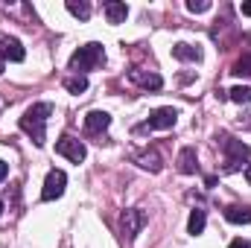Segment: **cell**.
Returning a JSON list of instances; mask_svg holds the SVG:
<instances>
[{"instance_id":"obj_1","label":"cell","mask_w":251,"mask_h":248,"mask_svg":"<svg viewBox=\"0 0 251 248\" xmlns=\"http://www.w3.org/2000/svg\"><path fill=\"white\" fill-rule=\"evenodd\" d=\"M53 114V105L50 102H35L32 108H26L24 111V117H21V128L32 137V143L35 146H44V125H47V117Z\"/></svg>"},{"instance_id":"obj_2","label":"cell","mask_w":251,"mask_h":248,"mask_svg":"<svg viewBox=\"0 0 251 248\" xmlns=\"http://www.w3.org/2000/svg\"><path fill=\"white\" fill-rule=\"evenodd\" d=\"M102 62H105V50H102L100 44H85V47H79V50L70 56V70L88 73V70L100 67Z\"/></svg>"},{"instance_id":"obj_3","label":"cell","mask_w":251,"mask_h":248,"mask_svg":"<svg viewBox=\"0 0 251 248\" xmlns=\"http://www.w3.org/2000/svg\"><path fill=\"white\" fill-rule=\"evenodd\" d=\"M222 149H225V173H237L243 170V164L249 161L251 149L243 140H234V137H225L222 140Z\"/></svg>"},{"instance_id":"obj_4","label":"cell","mask_w":251,"mask_h":248,"mask_svg":"<svg viewBox=\"0 0 251 248\" xmlns=\"http://www.w3.org/2000/svg\"><path fill=\"white\" fill-rule=\"evenodd\" d=\"M56 152H59V155H64L67 161H73V164H82V161H85V155H88L85 143H82V140H76V137H70V134L59 137Z\"/></svg>"},{"instance_id":"obj_5","label":"cell","mask_w":251,"mask_h":248,"mask_svg":"<svg viewBox=\"0 0 251 248\" xmlns=\"http://www.w3.org/2000/svg\"><path fill=\"white\" fill-rule=\"evenodd\" d=\"M64 184H67V175H64L62 170H50V173H47V178H44L41 198H44V201H53V198H59V196L64 193Z\"/></svg>"},{"instance_id":"obj_6","label":"cell","mask_w":251,"mask_h":248,"mask_svg":"<svg viewBox=\"0 0 251 248\" xmlns=\"http://www.w3.org/2000/svg\"><path fill=\"white\" fill-rule=\"evenodd\" d=\"M178 120V111L176 108H170V105H164V108H155L152 114H149V120L143 128H173Z\"/></svg>"},{"instance_id":"obj_7","label":"cell","mask_w":251,"mask_h":248,"mask_svg":"<svg viewBox=\"0 0 251 248\" xmlns=\"http://www.w3.org/2000/svg\"><path fill=\"white\" fill-rule=\"evenodd\" d=\"M143 222H146V216H143V210H137V207H131V210H126L123 216H120V225H123V234L128 240H134L137 234H140V228H143Z\"/></svg>"},{"instance_id":"obj_8","label":"cell","mask_w":251,"mask_h":248,"mask_svg":"<svg viewBox=\"0 0 251 248\" xmlns=\"http://www.w3.org/2000/svg\"><path fill=\"white\" fill-rule=\"evenodd\" d=\"M108 125H111V117L105 111H88V117H85V131L88 134H102Z\"/></svg>"},{"instance_id":"obj_9","label":"cell","mask_w":251,"mask_h":248,"mask_svg":"<svg viewBox=\"0 0 251 248\" xmlns=\"http://www.w3.org/2000/svg\"><path fill=\"white\" fill-rule=\"evenodd\" d=\"M196 170H199V155H196V149H193V146H184V149L178 152V173L193 175Z\"/></svg>"},{"instance_id":"obj_10","label":"cell","mask_w":251,"mask_h":248,"mask_svg":"<svg viewBox=\"0 0 251 248\" xmlns=\"http://www.w3.org/2000/svg\"><path fill=\"white\" fill-rule=\"evenodd\" d=\"M128 79L131 82H137L140 88H146V91H158L161 85H164V79L158 76V73H143V70H131L128 73Z\"/></svg>"},{"instance_id":"obj_11","label":"cell","mask_w":251,"mask_h":248,"mask_svg":"<svg viewBox=\"0 0 251 248\" xmlns=\"http://www.w3.org/2000/svg\"><path fill=\"white\" fill-rule=\"evenodd\" d=\"M225 219L231 225H249L251 222V207H243V204H228L225 207Z\"/></svg>"},{"instance_id":"obj_12","label":"cell","mask_w":251,"mask_h":248,"mask_svg":"<svg viewBox=\"0 0 251 248\" xmlns=\"http://www.w3.org/2000/svg\"><path fill=\"white\" fill-rule=\"evenodd\" d=\"M0 44H3V59H9V62H24V59H26L24 44H21L18 38H3Z\"/></svg>"},{"instance_id":"obj_13","label":"cell","mask_w":251,"mask_h":248,"mask_svg":"<svg viewBox=\"0 0 251 248\" xmlns=\"http://www.w3.org/2000/svg\"><path fill=\"white\" fill-rule=\"evenodd\" d=\"M173 56H176L178 62H199V59H201V50L181 41V44H173Z\"/></svg>"},{"instance_id":"obj_14","label":"cell","mask_w":251,"mask_h":248,"mask_svg":"<svg viewBox=\"0 0 251 248\" xmlns=\"http://www.w3.org/2000/svg\"><path fill=\"white\" fill-rule=\"evenodd\" d=\"M126 15H128V6H126V3H117V0H108V3H105V18H108V24H123Z\"/></svg>"},{"instance_id":"obj_15","label":"cell","mask_w":251,"mask_h":248,"mask_svg":"<svg viewBox=\"0 0 251 248\" xmlns=\"http://www.w3.org/2000/svg\"><path fill=\"white\" fill-rule=\"evenodd\" d=\"M204 225H207V216H204V210H199V207H196V210L190 213L187 231H190V234H193V237H199V234L204 231Z\"/></svg>"},{"instance_id":"obj_16","label":"cell","mask_w":251,"mask_h":248,"mask_svg":"<svg viewBox=\"0 0 251 248\" xmlns=\"http://www.w3.org/2000/svg\"><path fill=\"white\" fill-rule=\"evenodd\" d=\"M67 12L73 15V18H79V21H88L91 18V3H85V0H67Z\"/></svg>"},{"instance_id":"obj_17","label":"cell","mask_w":251,"mask_h":248,"mask_svg":"<svg viewBox=\"0 0 251 248\" xmlns=\"http://www.w3.org/2000/svg\"><path fill=\"white\" fill-rule=\"evenodd\" d=\"M228 99H234L237 105H246V102H251V88L249 85H237V88H231V91H228Z\"/></svg>"},{"instance_id":"obj_18","label":"cell","mask_w":251,"mask_h":248,"mask_svg":"<svg viewBox=\"0 0 251 248\" xmlns=\"http://www.w3.org/2000/svg\"><path fill=\"white\" fill-rule=\"evenodd\" d=\"M137 164H140L143 170L161 173V155H158V152H146V155H140V158H137Z\"/></svg>"},{"instance_id":"obj_19","label":"cell","mask_w":251,"mask_h":248,"mask_svg":"<svg viewBox=\"0 0 251 248\" xmlns=\"http://www.w3.org/2000/svg\"><path fill=\"white\" fill-rule=\"evenodd\" d=\"M64 88L70 94H82V91H88V79L85 76H70V79H64Z\"/></svg>"},{"instance_id":"obj_20","label":"cell","mask_w":251,"mask_h":248,"mask_svg":"<svg viewBox=\"0 0 251 248\" xmlns=\"http://www.w3.org/2000/svg\"><path fill=\"white\" fill-rule=\"evenodd\" d=\"M231 73H234V76H251V56H243L240 62L234 64Z\"/></svg>"},{"instance_id":"obj_21","label":"cell","mask_w":251,"mask_h":248,"mask_svg":"<svg viewBox=\"0 0 251 248\" xmlns=\"http://www.w3.org/2000/svg\"><path fill=\"white\" fill-rule=\"evenodd\" d=\"M187 9L199 15V12H207V9H210V3H207V0H190V3H187Z\"/></svg>"},{"instance_id":"obj_22","label":"cell","mask_w":251,"mask_h":248,"mask_svg":"<svg viewBox=\"0 0 251 248\" xmlns=\"http://www.w3.org/2000/svg\"><path fill=\"white\" fill-rule=\"evenodd\" d=\"M228 248H251V243H249V240H234Z\"/></svg>"},{"instance_id":"obj_23","label":"cell","mask_w":251,"mask_h":248,"mask_svg":"<svg viewBox=\"0 0 251 248\" xmlns=\"http://www.w3.org/2000/svg\"><path fill=\"white\" fill-rule=\"evenodd\" d=\"M6 175H9V164H6V161H0V181H3Z\"/></svg>"},{"instance_id":"obj_24","label":"cell","mask_w":251,"mask_h":248,"mask_svg":"<svg viewBox=\"0 0 251 248\" xmlns=\"http://www.w3.org/2000/svg\"><path fill=\"white\" fill-rule=\"evenodd\" d=\"M240 12H243V15H251V3H243V6H240Z\"/></svg>"},{"instance_id":"obj_25","label":"cell","mask_w":251,"mask_h":248,"mask_svg":"<svg viewBox=\"0 0 251 248\" xmlns=\"http://www.w3.org/2000/svg\"><path fill=\"white\" fill-rule=\"evenodd\" d=\"M3 67H6V59H3V53H0V73H3Z\"/></svg>"},{"instance_id":"obj_26","label":"cell","mask_w":251,"mask_h":248,"mask_svg":"<svg viewBox=\"0 0 251 248\" xmlns=\"http://www.w3.org/2000/svg\"><path fill=\"white\" fill-rule=\"evenodd\" d=\"M246 181H249V184H251V167H249V170H246Z\"/></svg>"},{"instance_id":"obj_27","label":"cell","mask_w":251,"mask_h":248,"mask_svg":"<svg viewBox=\"0 0 251 248\" xmlns=\"http://www.w3.org/2000/svg\"><path fill=\"white\" fill-rule=\"evenodd\" d=\"M0 213H3V201H0Z\"/></svg>"},{"instance_id":"obj_28","label":"cell","mask_w":251,"mask_h":248,"mask_svg":"<svg viewBox=\"0 0 251 248\" xmlns=\"http://www.w3.org/2000/svg\"><path fill=\"white\" fill-rule=\"evenodd\" d=\"M249 38H251V32H249Z\"/></svg>"}]
</instances>
